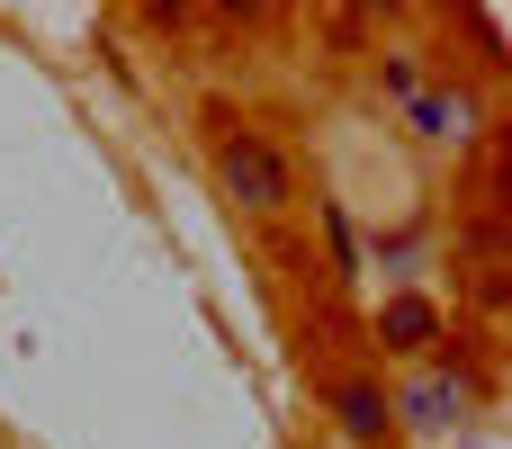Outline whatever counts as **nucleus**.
I'll return each instance as SVG.
<instances>
[{"mask_svg":"<svg viewBox=\"0 0 512 449\" xmlns=\"http://www.w3.org/2000/svg\"><path fill=\"white\" fill-rule=\"evenodd\" d=\"M387 342L423 351V342H432V306H423V297H396V306H387Z\"/></svg>","mask_w":512,"mask_h":449,"instance_id":"obj_2","label":"nucleus"},{"mask_svg":"<svg viewBox=\"0 0 512 449\" xmlns=\"http://www.w3.org/2000/svg\"><path fill=\"white\" fill-rule=\"evenodd\" d=\"M342 423H351V441H378V432H387V405H378L369 387H351V396H342Z\"/></svg>","mask_w":512,"mask_h":449,"instance_id":"obj_3","label":"nucleus"},{"mask_svg":"<svg viewBox=\"0 0 512 449\" xmlns=\"http://www.w3.org/2000/svg\"><path fill=\"white\" fill-rule=\"evenodd\" d=\"M216 162H225V189H234V198H252V207H279V198H288V162H279L261 135H225Z\"/></svg>","mask_w":512,"mask_h":449,"instance_id":"obj_1","label":"nucleus"}]
</instances>
